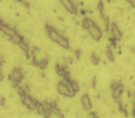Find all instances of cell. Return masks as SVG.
<instances>
[{
    "label": "cell",
    "mask_w": 135,
    "mask_h": 118,
    "mask_svg": "<svg viewBox=\"0 0 135 118\" xmlns=\"http://www.w3.org/2000/svg\"><path fill=\"white\" fill-rule=\"evenodd\" d=\"M44 30H46V34L49 36V39L51 40L53 43H56L57 46L63 47L64 50H70V49H71L68 39L65 37V36H64L60 30H58V29L54 27V26L47 23V24H44Z\"/></svg>",
    "instance_id": "1"
},
{
    "label": "cell",
    "mask_w": 135,
    "mask_h": 118,
    "mask_svg": "<svg viewBox=\"0 0 135 118\" xmlns=\"http://www.w3.org/2000/svg\"><path fill=\"white\" fill-rule=\"evenodd\" d=\"M81 26H83L84 30L88 33V36L94 40V41H100V40L103 39L104 30H103V29H101L100 26H98L93 19H91V17H87V16H85V17H83Z\"/></svg>",
    "instance_id": "2"
},
{
    "label": "cell",
    "mask_w": 135,
    "mask_h": 118,
    "mask_svg": "<svg viewBox=\"0 0 135 118\" xmlns=\"http://www.w3.org/2000/svg\"><path fill=\"white\" fill-rule=\"evenodd\" d=\"M109 90H111L112 100L117 104H119L121 102V95L124 93V83L121 80H112L111 84H109Z\"/></svg>",
    "instance_id": "3"
},
{
    "label": "cell",
    "mask_w": 135,
    "mask_h": 118,
    "mask_svg": "<svg viewBox=\"0 0 135 118\" xmlns=\"http://www.w3.org/2000/svg\"><path fill=\"white\" fill-rule=\"evenodd\" d=\"M56 87H57V93L60 95H63V97H65V98H73L75 95V91L73 90L70 87V84H67L64 80L58 81Z\"/></svg>",
    "instance_id": "4"
},
{
    "label": "cell",
    "mask_w": 135,
    "mask_h": 118,
    "mask_svg": "<svg viewBox=\"0 0 135 118\" xmlns=\"http://www.w3.org/2000/svg\"><path fill=\"white\" fill-rule=\"evenodd\" d=\"M0 30H2V33L6 36L7 39L12 40V41L17 37V34H19V31H17L16 29L12 27V26H9L3 19H0Z\"/></svg>",
    "instance_id": "5"
},
{
    "label": "cell",
    "mask_w": 135,
    "mask_h": 118,
    "mask_svg": "<svg viewBox=\"0 0 135 118\" xmlns=\"http://www.w3.org/2000/svg\"><path fill=\"white\" fill-rule=\"evenodd\" d=\"M21 104H23L26 108L28 110V111H36V108H37V105H38V100L37 98H34L31 94H26L24 97H21Z\"/></svg>",
    "instance_id": "6"
},
{
    "label": "cell",
    "mask_w": 135,
    "mask_h": 118,
    "mask_svg": "<svg viewBox=\"0 0 135 118\" xmlns=\"http://www.w3.org/2000/svg\"><path fill=\"white\" fill-rule=\"evenodd\" d=\"M24 80V74H23V70L20 67H14L9 74V81L12 84H21V81Z\"/></svg>",
    "instance_id": "7"
},
{
    "label": "cell",
    "mask_w": 135,
    "mask_h": 118,
    "mask_svg": "<svg viewBox=\"0 0 135 118\" xmlns=\"http://www.w3.org/2000/svg\"><path fill=\"white\" fill-rule=\"evenodd\" d=\"M58 2L61 3V6H63L68 13H71V14L77 13V6H75V3L73 2V0H58Z\"/></svg>",
    "instance_id": "8"
},
{
    "label": "cell",
    "mask_w": 135,
    "mask_h": 118,
    "mask_svg": "<svg viewBox=\"0 0 135 118\" xmlns=\"http://www.w3.org/2000/svg\"><path fill=\"white\" fill-rule=\"evenodd\" d=\"M80 101H81V107L85 110V111L90 112L91 110H93V101H91V97L87 93L81 95V100H80Z\"/></svg>",
    "instance_id": "9"
},
{
    "label": "cell",
    "mask_w": 135,
    "mask_h": 118,
    "mask_svg": "<svg viewBox=\"0 0 135 118\" xmlns=\"http://www.w3.org/2000/svg\"><path fill=\"white\" fill-rule=\"evenodd\" d=\"M109 33H111V36H112V37H115L118 41L122 39V31H121V29L118 27V24H117V23H111V30H109Z\"/></svg>",
    "instance_id": "10"
},
{
    "label": "cell",
    "mask_w": 135,
    "mask_h": 118,
    "mask_svg": "<svg viewBox=\"0 0 135 118\" xmlns=\"http://www.w3.org/2000/svg\"><path fill=\"white\" fill-rule=\"evenodd\" d=\"M33 65H36V67L40 68V70H46V68H47V65H49V58H47V57L37 58V60L33 63Z\"/></svg>",
    "instance_id": "11"
},
{
    "label": "cell",
    "mask_w": 135,
    "mask_h": 118,
    "mask_svg": "<svg viewBox=\"0 0 135 118\" xmlns=\"http://www.w3.org/2000/svg\"><path fill=\"white\" fill-rule=\"evenodd\" d=\"M64 81H65L67 84H70V87L75 91V94H77L78 91H80V84H78V81H77V80H74L73 77H71V78H68V80H64Z\"/></svg>",
    "instance_id": "12"
},
{
    "label": "cell",
    "mask_w": 135,
    "mask_h": 118,
    "mask_svg": "<svg viewBox=\"0 0 135 118\" xmlns=\"http://www.w3.org/2000/svg\"><path fill=\"white\" fill-rule=\"evenodd\" d=\"M105 56H107L108 61H111V63L115 61V54H114V51H112V49L109 46H107V49H105Z\"/></svg>",
    "instance_id": "13"
},
{
    "label": "cell",
    "mask_w": 135,
    "mask_h": 118,
    "mask_svg": "<svg viewBox=\"0 0 135 118\" xmlns=\"http://www.w3.org/2000/svg\"><path fill=\"white\" fill-rule=\"evenodd\" d=\"M36 112L38 114V115H41V117H44L46 115V112H47V110H46V105H44V102H38V105H37V108H36Z\"/></svg>",
    "instance_id": "14"
},
{
    "label": "cell",
    "mask_w": 135,
    "mask_h": 118,
    "mask_svg": "<svg viewBox=\"0 0 135 118\" xmlns=\"http://www.w3.org/2000/svg\"><path fill=\"white\" fill-rule=\"evenodd\" d=\"M108 46L111 47V49H118V50H119L118 40H117L115 37H112V36H109V37H108Z\"/></svg>",
    "instance_id": "15"
},
{
    "label": "cell",
    "mask_w": 135,
    "mask_h": 118,
    "mask_svg": "<svg viewBox=\"0 0 135 118\" xmlns=\"http://www.w3.org/2000/svg\"><path fill=\"white\" fill-rule=\"evenodd\" d=\"M90 61H91V64H93V65H98V64H100V57H98L95 53H91L90 54Z\"/></svg>",
    "instance_id": "16"
},
{
    "label": "cell",
    "mask_w": 135,
    "mask_h": 118,
    "mask_svg": "<svg viewBox=\"0 0 135 118\" xmlns=\"http://www.w3.org/2000/svg\"><path fill=\"white\" fill-rule=\"evenodd\" d=\"M118 111L122 114L124 117H129V112H128V110H127V107L122 104V102H119L118 104Z\"/></svg>",
    "instance_id": "17"
},
{
    "label": "cell",
    "mask_w": 135,
    "mask_h": 118,
    "mask_svg": "<svg viewBox=\"0 0 135 118\" xmlns=\"http://www.w3.org/2000/svg\"><path fill=\"white\" fill-rule=\"evenodd\" d=\"M97 9H98V13H100V14L105 13V9H104V2H103V0H100V2L97 3Z\"/></svg>",
    "instance_id": "18"
},
{
    "label": "cell",
    "mask_w": 135,
    "mask_h": 118,
    "mask_svg": "<svg viewBox=\"0 0 135 118\" xmlns=\"http://www.w3.org/2000/svg\"><path fill=\"white\" fill-rule=\"evenodd\" d=\"M131 114H132V117L135 118V93H134V97H132V107H131Z\"/></svg>",
    "instance_id": "19"
},
{
    "label": "cell",
    "mask_w": 135,
    "mask_h": 118,
    "mask_svg": "<svg viewBox=\"0 0 135 118\" xmlns=\"http://www.w3.org/2000/svg\"><path fill=\"white\" fill-rule=\"evenodd\" d=\"M30 50H31V53H33V54H34V56H36V57H37V56H38V54H40V49H38V47H36V46H33V47H31V49H30Z\"/></svg>",
    "instance_id": "20"
},
{
    "label": "cell",
    "mask_w": 135,
    "mask_h": 118,
    "mask_svg": "<svg viewBox=\"0 0 135 118\" xmlns=\"http://www.w3.org/2000/svg\"><path fill=\"white\" fill-rule=\"evenodd\" d=\"M74 57L77 58V60H80V58H81V50H80V49H75V50H74Z\"/></svg>",
    "instance_id": "21"
},
{
    "label": "cell",
    "mask_w": 135,
    "mask_h": 118,
    "mask_svg": "<svg viewBox=\"0 0 135 118\" xmlns=\"http://www.w3.org/2000/svg\"><path fill=\"white\" fill-rule=\"evenodd\" d=\"M4 105H6V98L2 95V97H0V107H2V108H4Z\"/></svg>",
    "instance_id": "22"
},
{
    "label": "cell",
    "mask_w": 135,
    "mask_h": 118,
    "mask_svg": "<svg viewBox=\"0 0 135 118\" xmlns=\"http://www.w3.org/2000/svg\"><path fill=\"white\" fill-rule=\"evenodd\" d=\"M127 3H128V4L132 7V9H135V0H125Z\"/></svg>",
    "instance_id": "23"
},
{
    "label": "cell",
    "mask_w": 135,
    "mask_h": 118,
    "mask_svg": "<svg viewBox=\"0 0 135 118\" xmlns=\"http://www.w3.org/2000/svg\"><path fill=\"white\" fill-rule=\"evenodd\" d=\"M91 86H93V88L97 87V77H93V81H91Z\"/></svg>",
    "instance_id": "24"
},
{
    "label": "cell",
    "mask_w": 135,
    "mask_h": 118,
    "mask_svg": "<svg viewBox=\"0 0 135 118\" xmlns=\"http://www.w3.org/2000/svg\"><path fill=\"white\" fill-rule=\"evenodd\" d=\"M90 118H100V117H98V114H97V112L90 111Z\"/></svg>",
    "instance_id": "25"
},
{
    "label": "cell",
    "mask_w": 135,
    "mask_h": 118,
    "mask_svg": "<svg viewBox=\"0 0 135 118\" xmlns=\"http://www.w3.org/2000/svg\"><path fill=\"white\" fill-rule=\"evenodd\" d=\"M23 4H24V7H26V9H28V7H30V3H28L27 0H24V2H23Z\"/></svg>",
    "instance_id": "26"
},
{
    "label": "cell",
    "mask_w": 135,
    "mask_h": 118,
    "mask_svg": "<svg viewBox=\"0 0 135 118\" xmlns=\"http://www.w3.org/2000/svg\"><path fill=\"white\" fill-rule=\"evenodd\" d=\"M3 80H4V73L0 71V81H3Z\"/></svg>",
    "instance_id": "27"
},
{
    "label": "cell",
    "mask_w": 135,
    "mask_h": 118,
    "mask_svg": "<svg viewBox=\"0 0 135 118\" xmlns=\"http://www.w3.org/2000/svg\"><path fill=\"white\" fill-rule=\"evenodd\" d=\"M80 13H81V14H83V16H84V17H85V13H87V10H84V9H81V10H80Z\"/></svg>",
    "instance_id": "28"
},
{
    "label": "cell",
    "mask_w": 135,
    "mask_h": 118,
    "mask_svg": "<svg viewBox=\"0 0 135 118\" xmlns=\"http://www.w3.org/2000/svg\"><path fill=\"white\" fill-rule=\"evenodd\" d=\"M0 63H2V65H4V57H0Z\"/></svg>",
    "instance_id": "29"
},
{
    "label": "cell",
    "mask_w": 135,
    "mask_h": 118,
    "mask_svg": "<svg viewBox=\"0 0 135 118\" xmlns=\"http://www.w3.org/2000/svg\"><path fill=\"white\" fill-rule=\"evenodd\" d=\"M129 50H131V51H132V53L135 54V46H132V47H131V49H129Z\"/></svg>",
    "instance_id": "30"
},
{
    "label": "cell",
    "mask_w": 135,
    "mask_h": 118,
    "mask_svg": "<svg viewBox=\"0 0 135 118\" xmlns=\"http://www.w3.org/2000/svg\"><path fill=\"white\" fill-rule=\"evenodd\" d=\"M16 2H20V3H23V2H24V0H16Z\"/></svg>",
    "instance_id": "31"
},
{
    "label": "cell",
    "mask_w": 135,
    "mask_h": 118,
    "mask_svg": "<svg viewBox=\"0 0 135 118\" xmlns=\"http://www.w3.org/2000/svg\"><path fill=\"white\" fill-rule=\"evenodd\" d=\"M103 2H108V3H109V2H111V0H103Z\"/></svg>",
    "instance_id": "32"
}]
</instances>
